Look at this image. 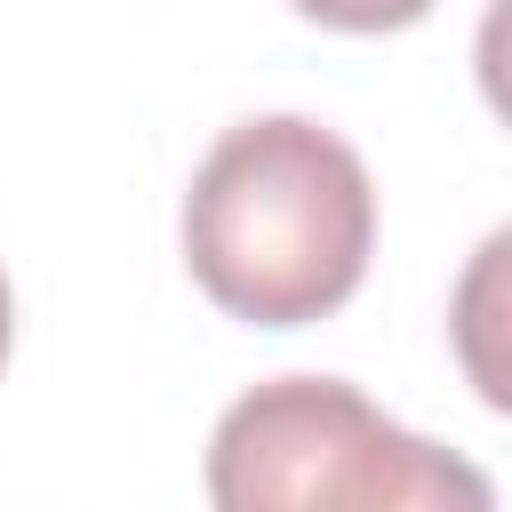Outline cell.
Segmentation results:
<instances>
[{
  "instance_id": "2",
  "label": "cell",
  "mask_w": 512,
  "mask_h": 512,
  "mask_svg": "<svg viewBox=\"0 0 512 512\" xmlns=\"http://www.w3.org/2000/svg\"><path fill=\"white\" fill-rule=\"evenodd\" d=\"M216 512H496L472 456L392 424L344 376H272L208 432Z\"/></svg>"
},
{
  "instance_id": "1",
  "label": "cell",
  "mask_w": 512,
  "mask_h": 512,
  "mask_svg": "<svg viewBox=\"0 0 512 512\" xmlns=\"http://www.w3.org/2000/svg\"><path fill=\"white\" fill-rule=\"evenodd\" d=\"M376 248V184L360 152L304 120L264 112L208 144L184 192V264L200 296L248 328L328 320Z\"/></svg>"
},
{
  "instance_id": "4",
  "label": "cell",
  "mask_w": 512,
  "mask_h": 512,
  "mask_svg": "<svg viewBox=\"0 0 512 512\" xmlns=\"http://www.w3.org/2000/svg\"><path fill=\"white\" fill-rule=\"evenodd\" d=\"M8 336H16V296H8V272H0V368H8Z\"/></svg>"
},
{
  "instance_id": "3",
  "label": "cell",
  "mask_w": 512,
  "mask_h": 512,
  "mask_svg": "<svg viewBox=\"0 0 512 512\" xmlns=\"http://www.w3.org/2000/svg\"><path fill=\"white\" fill-rule=\"evenodd\" d=\"M296 16H312V24H328V32H400V24H416L432 0H288Z\"/></svg>"
}]
</instances>
